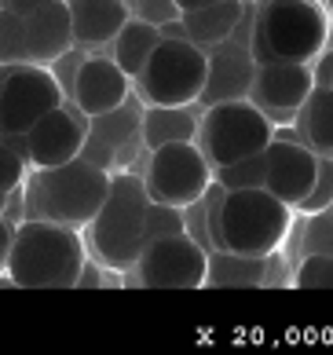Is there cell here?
<instances>
[{
  "instance_id": "obj_1",
  "label": "cell",
  "mask_w": 333,
  "mask_h": 355,
  "mask_svg": "<svg viewBox=\"0 0 333 355\" xmlns=\"http://www.w3.org/2000/svg\"><path fill=\"white\" fill-rule=\"evenodd\" d=\"M88 268L81 227L33 216L15 227L8 282L22 289H74Z\"/></svg>"
},
{
  "instance_id": "obj_2",
  "label": "cell",
  "mask_w": 333,
  "mask_h": 355,
  "mask_svg": "<svg viewBox=\"0 0 333 355\" xmlns=\"http://www.w3.org/2000/svg\"><path fill=\"white\" fill-rule=\"evenodd\" d=\"M330 41V11L323 0H257L253 59L315 62Z\"/></svg>"
},
{
  "instance_id": "obj_3",
  "label": "cell",
  "mask_w": 333,
  "mask_h": 355,
  "mask_svg": "<svg viewBox=\"0 0 333 355\" xmlns=\"http://www.w3.org/2000/svg\"><path fill=\"white\" fill-rule=\"evenodd\" d=\"M114 187V173L88 157H74L56 168H33L26 194L37 216L59 220L70 227H88Z\"/></svg>"
},
{
  "instance_id": "obj_4",
  "label": "cell",
  "mask_w": 333,
  "mask_h": 355,
  "mask_svg": "<svg viewBox=\"0 0 333 355\" xmlns=\"http://www.w3.org/2000/svg\"><path fill=\"white\" fill-rule=\"evenodd\" d=\"M293 227V205L275 198L268 187H242L223 194L220 249L242 257H271L282 249Z\"/></svg>"
},
{
  "instance_id": "obj_5",
  "label": "cell",
  "mask_w": 333,
  "mask_h": 355,
  "mask_svg": "<svg viewBox=\"0 0 333 355\" xmlns=\"http://www.w3.org/2000/svg\"><path fill=\"white\" fill-rule=\"evenodd\" d=\"M146 205H151V194L143 187V176H114V187L106 194L103 209L88 223V242L106 268H136L146 245Z\"/></svg>"
},
{
  "instance_id": "obj_6",
  "label": "cell",
  "mask_w": 333,
  "mask_h": 355,
  "mask_svg": "<svg viewBox=\"0 0 333 355\" xmlns=\"http://www.w3.org/2000/svg\"><path fill=\"white\" fill-rule=\"evenodd\" d=\"M132 85L139 88L146 107H194L209 85V48L187 37H162Z\"/></svg>"
},
{
  "instance_id": "obj_7",
  "label": "cell",
  "mask_w": 333,
  "mask_h": 355,
  "mask_svg": "<svg viewBox=\"0 0 333 355\" xmlns=\"http://www.w3.org/2000/svg\"><path fill=\"white\" fill-rule=\"evenodd\" d=\"M275 139V125L249 96L246 99H223L205 107L198 121V147L209 157L212 168H223L231 162H242L249 154L268 150Z\"/></svg>"
},
{
  "instance_id": "obj_8",
  "label": "cell",
  "mask_w": 333,
  "mask_h": 355,
  "mask_svg": "<svg viewBox=\"0 0 333 355\" xmlns=\"http://www.w3.org/2000/svg\"><path fill=\"white\" fill-rule=\"evenodd\" d=\"M212 180H216V168L209 165L202 147L194 139H180V143H165V147L151 150V162H146V173H143V187L151 194V202L187 209V205L205 198Z\"/></svg>"
},
{
  "instance_id": "obj_9",
  "label": "cell",
  "mask_w": 333,
  "mask_h": 355,
  "mask_svg": "<svg viewBox=\"0 0 333 355\" xmlns=\"http://www.w3.org/2000/svg\"><path fill=\"white\" fill-rule=\"evenodd\" d=\"M59 103H66V92L51 67H37V62L0 67V132L4 136H26Z\"/></svg>"
},
{
  "instance_id": "obj_10",
  "label": "cell",
  "mask_w": 333,
  "mask_h": 355,
  "mask_svg": "<svg viewBox=\"0 0 333 355\" xmlns=\"http://www.w3.org/2000/svg\"><path fill=\"white\" fill-rule=\"evenodd\" d=\"M136 271L146 289H202L209 275V249L187 231L154 239L143 245Z\"/></svg>"
},
{
  "instance_id": "obj_11",
  "label": "cell",
  "mask_w": 333,
  "mask_h": 355,
  "mask_svg": "<svg viewBox=\"0 0 333 355\" xmlns=\"http://www.w3.org/2000/svg\"><path fill=\"white\" fill-rule=\"evenodd\" d=\"M88 121L92 117L77 107V103H59L56 110H48L30 132H26V157L30 168H56L74 157H81L88 143Z\"/></svg>"
},
{
  "instance_id": "obj_12",
  "label": "cell",
  "mask_w": 333,
  "mask_h": 355,
  "mask_svg": "<svg viewBox=\"0 0 333 355\" xmlns=\"http://www.w3.org/2000/svg\"><path fill=\"white\" fill-rule=\"evenodd\" d=\"M264 162H268V187L275 198H282L286 205L297 209L315 187L318 176V154L300 139L289 136H275L264 150Z\"/></svg>"
},
{
  "instance_id": "obj_13",
  "label": "cell",
  "mask_w": 333,
  "mask_h": 355,
  "mask_svg": "<svg viewBox=\"0 0 333 355\" xmlns=\"http://www.w3.org/2000/svg\"><path fill=\"white\" fill-rule=\"evenodd\" d=\"M128 88H132V77L117 67L114 55H110V59L85 55L81 70H77V77H74L70 99H74L88 117H110V114H117V110L125 107Z\"/></svg>"
},
{
  "instance_id": "obj_14",
  "label": "cell",
  "mask_w": 333,
  "mask_h": 355,
  "mask_svg": "<svg viewBox=\"0 0 333 355\" xmlns=\"http://www.w3.org/2000/svg\"><path fill=\"white\" fill-rule=\"evenodd\" d=\"M311 88H315L311 62L275 59V62H260L257 67L249 99L257 103L264 114H271V110H300L304 99L311 96Z\"/></svg>"
},
{
  "instance_id": "obj_15",
  "label": "cell",
  "mask_w": 333,
  "mask_h": 355,
  "mask_svg": "<svg viewBox=\"0 0 333 355\" xmlns=\"http://www.w3.org/2000/svg\"><path fill=\"white\" fill-rule=\"evenodd\" d=\"M26 48H30V62H37V67H56L66 51L77 48L66 0H51L26 19Z\"/></svg>"
},
{
  "instance_id": "obj_16",
  "label": "cell",
  "mask_w": 333,
  "mask_h": 355,
  "mask_svg": "<svg viewBox=\"0 0 333 355\" xmlns=\"http://www.w3.org/2000/svg\"><path fill=\"white\" fill-rule=\"evenodd\" d=\"M74 19V41L77 48H103L114 44L121 26L132 19L128 0H66Z\"/></svg>"
},
{
  "instance_id": "obj_17",
  "label": "cell",
  "mask_w": 333,
  "mask_h": 355,
  "mask_svg": "<svg viewBox=\"0 0 333 355\" xmlns=\"http://www.w3.org/2000/svg\"><path fill=\"white\" fill-rule=\"evenodd\" d=\"M242 15H246V0H220V4H209V8L183 11L180 19H183V30H187V41L212 48L238 30Z\"/></svg>"
},
{
  "instance_id": "obj_18",
  "label": "cell",
  "mask_w": 333,
  "mask_h": 355,
  "mask_svg": "<svg viewBox=\"0 0 333 355\" xmlns=\"http://www.w3.org/2000/svg\"><path fill=\"white\" fill-rule=\"evenodd\" d=\"M162 44V26H154V22H146L139 15H132L125 26H121V33L114 37V62L121 67L132 81L139 77V70L146 67V59L154 55V48Z\"/></svg>"
},
{
  "instance_id": "obj_19",
  "label": "cell",
  "mask_w": 333,
  "mask_h": 355,
  "mask_svg": "<svg viewBox=\"0 0 333 355\" xmlns=\"http://www.w3.org/2000/svg\"><path fill=\"white\" fill-rule=\"evenodd\" d=\"M264 275H268V257H242V253H231V249H216V253H209L205 286H216V289H238V286L242 289L246 286L260 289Z\"/></svg>"
},
{
  "instance_id": "obj_20",
  "label": "cell",
  "mask_w": 333,
  "mask_h": 355,
  "mask_svg": "<svg viewBox=\"0 0 333 355\" xmlns=\"http://www.w3.org/2000/svg\"><path fill=\"white\" fill-rule=\"evenodd\" d=\"M297 132L315 154L333 157V88H311L297 114Z\"/></svg>"
},
{
  "instance_id": "obj_21",
  "label": "cell",
  "mask_w": 333,
  "mask_h": 355,
  "mask_svg": "<svg viewBox=\"0 0 333 355\" xmlns=\"http://www.w3.org/2000/svg\"><path fill=\"white\" fill-rule=\"evenodd\" d=\"M139 132H143V147L157 150L165 143L198 139V117L191 114V107H146Z\"/></svg>"
},
{
  "instance_id": "obj_22",
  "label": "cell",
  "mask_w": 333,
  "mask_h": 355,
  "mask_svg": "<svg viewBox=\"0 0 333 355\" xmlns=\"http://www.w3.org/2000/svg\"><path fill=\"white\" fill-rule=\"evenodd\" d=\"M216 180H220L228 191L264 187V183H268V162H264V150H260V154H249V157H242V162H231V165L216 168Z\"/></svg>"
},
{
  "instance_id": "obj_23",
  "label": "cell",
  "mask_w": 333,
  "mask_h": 355,
  "mask_svg": "<svg viewBox=\"0 0 333 355\" xmlns=\"http://www.w3.org/2000/svg\"><path fill=\"white\" fill-rule=\"evenodd\" d=\"M11 62H30V48H26V19L15 11L0 8V67Z\"/></svg>"
},
{
  "instance_id": "obj_24",
  "label": "cell",
  "mask_w": 333,
  "mask_h": 355,
  "mask_svg": "<svg viewBox=\"0 0 333 355\" xmlns=\"http://www.w3.org/2000/svg\"><path fill=\"white\" fill-rule=\"evenodd\" d=\"M187 231V216L180 205H165V202H151L146 205V223H143V239H169V234H183Z\"/></svg>"
},
{
  "instance_id": "obj_25",
  "label": "cell",
  "mask_w": 333,
  "mask_h": 355,
  "mask_svg": "<svg viewBox=\"0 0 333 355\" xmlns=\"http://www.w3.org/2000/svg\"><path fill=\"white\" fill-rule=\"evenodd\" d=\"M26 176H30V162H26V154L15 147V139L0 132V191L4 194H15Z\"/></svg>"
},
{
  "instance_id": "obj_26",
  "label": "cell",
  "mask_w": 333,
  "mask_h": 355,
  "mask_svg": "<svg viewBox=\"0 0 333 355\" xmlns=\"http://www.w3.org/2000/svg\"><path fill=\"white\" fill-rule=\"evenodd\" d=\"M293 286L300 289H333V253H308L293 275Z\"/></svg>"
},
{
  "instance_id": "obj_27",
  "label": "cell",
  "mask_w": 333,
  "mask_h": 355,
  "mask_svg": "<svg viewBox=\"0 0 333 355\" xmlns=\"http://www.w3.org/2000/svg\"><path fill=\"white\" fill-rule=\"evenodd\" d=\"M333 205V157H323L318 154V176H315V187H311V194L304 198L297 209L300 213H323V209H330Z\"/></svg>"
},
{
  "instance_id": "obj_28",
  "label": "cell",
  "mask_w": 333,
  "mask_h": 355,
  "mask_svg": "<svg viewBox=\"0 0 333 355\" xmlns=\"http://www.w3.org/2000/svg\"><path fill=\"white\" fill-rule=\"evenodd\" d=\"M308 253H333V209L311 213L308 234H304V257Z\"/></svg>"
},
{
  "instance_id": "obj_29",
  "label": "cell",
  "mask_w": 333,
  "mask_h": 355,
  "mask_svg": "<svg viewBox=\"0 0 333 355\" xmlns=\"http://www.w3.org/2000/svg\"><path fill=\"white\" fill-rule=\"evenodd\" d=\"M128 8H132V15H139V19L154 22V26H165V22L183 15L176 0H128Z\"/></svg>"
},
{
  "instance_id": "obj_30",
  "label": "cell",
  "mask_w": 333,
  "mask_h": 355,
  "mask_svg": "<svg viewBox=\"0 0 333 355\" xmlns=\"http://www.w3.org/2000/svg\"><path fill=\"white\" fill-rule=\"evenodd\" d=\"M311 70H315V88H333V51L318 55L311 62Z\"/></svg>"
},
{
  "instance_id": "obj_31",
  "label": "cell",
  "mask_w": 333,
  "mask_h": 355,
  "mask_svg": "<svg viewBox=\"0 0 333 355\" xmlns=\"http://www.w3.org/2000/svg\"><path fill=\"white\" fill-rule=\"evenodd\" d=\"M44 4H51V0H0V8L15 11V15H22V19H30L33 11H41Z\"/></svg>"
},
{
  "instance_id": "obj_32",
  "label": "cell",
  "mask_w": 333,
  "mask_h": 355,
  "mask_svg": "<svg viewBox=\"0 0 333 355\" xmlns=\"http://www.w3.org/2000/svg\"><path fill=\"white\" fill-rule=\"evenodd\" d=\"M11 242H15V227L0 216V271H8V257H11Z\"/></svg>"
},
{
  "instance_id": "obj_33",
  "label": "cell",
  "mask_w": 333,
  "mask_h": 355,
  "mask_svg": "<svg viewBox=\"0 0 333 355\" xmlns=\"http://www.w3.org/2000/svg\"><path fill=\"white\" fill-rule=\"evenodd\" d=\"M180 11H194V8H209V4H220V0H176Z\"/></svg>"
},
{
  "instance_id": "obj_34",
  "label": "cell",
  "mask_w": 333,
  "mask_h": 355,
  "mask_svg": "<svg viewBox=\"0 0 333 355\" xmlns=\"http://www.w3.org/2000/svg\"><path fill=\"white\" fill-rule=\"evenodd\" d=\"M8 205H11V194H4V191H0V216L8 213Z\"/></svg>"
},
{
  "instance_id": "obj_35",
  "label": "cell",
  "mask_w": 333,
  "mask_h": 355,
  "mask_svg": "<svg viewBox=\"0 0 333 355\" xmlns=\"http://www.w3.org/2000/svg\"><path fill=\"white\" fill-rule=\"evenodd\" d=\"M326 11H330V19H333V0H326Z\"/></svg>"
},
{
  "instance_id": "obj_36",
  "label": "cell",
  "mask_w": 333,
  "mask_h": 355,
  "mask_svg": "<svg viewBox=\"0 0 333 355\" xmlns=\"http://www.w3.org/2000/svg\"><path fill=\"white\" fill-rule=\"evenodd\" d=\"M330 209H333V205H330Z\"/></svg>"
}]
</instances>
